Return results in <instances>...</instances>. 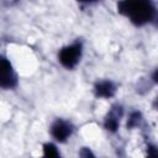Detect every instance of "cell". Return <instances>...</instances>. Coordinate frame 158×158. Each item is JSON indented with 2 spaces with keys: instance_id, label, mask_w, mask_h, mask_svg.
Wrapping results in <instances>:
<instances>
[{
  "instance_id": "obj_1",
  "label": "cell",
  "mask_w": 158,
  "mask_h": 158,
  "mask_svg": "<svg viewBox=\"0 0 158 158\" xmlns=\"http://www.w3.org/2000/svg\"><path fill=\"white\" fill-rule=\"evenodd\" d=\"M117 9L136 25L147 23L154 15V6L151 0H122L118 2Z\"/></svg>"
},
{
  "instance_id": "obj_2",
  "label": "cell",
  "mask_w": 158,
  "mask_h": 158,
  "mask_svg": "<svg viewBox=\"0 0 158 158\" xmlns=\"http://www.w3.org/2000/svg\"><path fill=\"white\" fill-rule=\"evenodd\" d=\"M80 54H81V46L75 43V44L64 47L59 52L58 58H59V62L65 68H73L78 63V60L80 58Z\"/></svg>"
},
{
  "instance_id": "obj_3",
  "label": "cell",
  "mask_w": 158,
  "mask_h": 158,
  "mask_svg": "<svg viewBox=\"0 0 158 158\" xmlns=\"http://www.w3.org/2000/svg\"><path fill=\"white\" fill-rule=\"evenodd\" d=\"M16 84V78L12 72L10 62L0 57V86L1 88H12Z\"/></svg>"
},
{
  "instance_id": "obj_4",
  "label": "cell",
  "mask_w": 158,
  "mask_h": 158,
  "mask_svg": "<svg viewBox=\"0 0 158 158\" xmlns=\"http://www.w3.org/2000/svg\"><path fill=\"white\" fill-rule=\"evenodd\" d=\"M51 132H52V136H53L57 141L64 142V141L69 137V135H70V127H69L65 122H63V121H57V122L52 126Z\"/></svg>"
},
{
  "instance_id": "obj_5",
  "label": "cell",
  "mask_w": 158,
  "mask_h": 158,
  "mask_svg": "<svg viewBox=\"0 0 158 158\" xmlns=\"http://www.w3.org/2000/svg\"><path fill=\"white\" fill-rule=\"evenodd\" d=\"M114 91H115V88H114L112 83H110V81H100L95 86L96 95L101 96V98H109L114 94Z\"/></svg>"
},
{
  "instance_id": "obj_6",
  "label": "cell",
  "mask_w": 158,
  "mask_h": 158,
  "mask_svg": "<svg viewBox=\"0 0 158 158\" xmlns=\"http://www.w3.org/2000/svg\"><path fill=\"white\" fill-rule=\"evenodd\" d=\"M43 153H44L46 157H58L59 156L57 148L51 143H47V144L43 146Z\"/></svg>"
},
{
  "instance_id": "obj_7",
  "label": "cell",
  "mask_w": 158,
  "mask_h": 158,
  "mask_svg": "<svg viewBox=\"0 0 158 158\" xmlns=\"http://www.w3.org/2000/svg\"><path fill=\"white\" fill-rule=\"evenodd\" d=\"M117 118L116 117H114V116H109L107 118H106V121H105V127L107 128V130H110V131H115L116 128H117Z\"/></svg>"
},
{
  "instance_id": "obj_8",
  "label": "cell",
  "mask_w": 158,
  "mask_h": 158,
  "mask_svg": "<svg viewBox=\"0 0 158 158\" xmlns=\"http://www.w3.org/2000/svg\"><path fill=\"white\" fill-rule=\"evenodd\" d=\"M80 2H93V1H96V0H78Z\"/></svg>"
}]
</instances>
